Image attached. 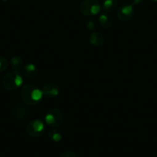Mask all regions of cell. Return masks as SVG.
Segmentation results:
<instances>
[{"instance_id":"4","label":"cell","mask_w":157,"mask_h":157,"mask_svg":"<svg viewBox=\"0 0 157 157\" xmlns=\"http://www.w3.org/2000/svg\"><path fill=\"white\" fill-rule=\"evenodd\" d=\"M102 6L98 0H83L79 6V11L83 15L93 17L101 12Z\"/></svg>"},{"instance_id":"20","label":"cell","mask_w":157,"mask_h":157,"mask_svg":"<svg viewBox=\"0 0 157 157\" xmlns=\"http://www.w3.org/2000/svg\"><path fill=\"white\" fill-rule=\"evenodd\" d=\"M2 1H3V2H6V1H8V0H2Z\"/></svg>"},{"instance_id":"15","label":"cell","mask_w":157,"mask_h":157,"mask_svg":"<svg viewBox=\"0 0 157 157\" xmlns=\"http://www.w3.org/2000/svg\"><path fill=\"white\" fill-rule=\"evenodd\" d=\"M98 23L99 22H97L96 20L94 19V18H90L86 21V26L89 30L94 31L95 29H96L97 26H98Z\"/></svg>"},{"instance_id":"11","label":"cell","mask_w":157,"mask_h":157,"mask_svg":"<svg viewBox=\"0 0 157 157\" xmlns=\"http://www.w3.org/2000/svg\"><path fill=\"white\" fill-rule=\"evenodd\" d=\"M98 22L104 29H109L113 25V18L107 12L101 14L98 18Z\"/></svg>"},{"instance_id":"6","label":"cell","mask_w":157,"mask_h":157,"mask_svg":"<svg viewBox=\"0 0 157 157\" xmlns=\"http://www.w3.org/2000/svg\"><path fill=\"white\" fill-rule=\"evenodd\" d=\"M10 113L14 119L22 121L27 119L29 113H30V110L28 108L27 105L18 102L12 106V108H11Z\"/></svg>"},{"instance_id":"17","label":"cell","mask_w":157,"mask_h":157,"mask_svg":"<svg viewBox=\"0 0 157 157\" xmlns=\"http://www.w3.org/2000/svg\"><path fill=\"white\" fill-rule=\"evenodd\" d=\"M59 157H77L76 154L72 151H65L61 153Z\"/></svg>"},{"instance_id":"10","label":"cell","mask_w":157,"mask_h":157,"mask_svg":"<svg viewBox=\"0 0 157 157\" xmlns=\"http://www.w3.org/2000/svg\"><path fill=\"white\" fill-rule=\"evenodd\" d=\"M89 41L91 44L95 47H101L104 44V37L98 32H92L89 37Z\"/></svg>"},{"instance_id":"1","label":"cell","mask_w":157,"mask_h":157,"mask_svg":"<svg viewBox=\"0 0 157 157\" xmlns=\"http://www.w3.org/2000/svg\"><path fill=\"white\" fill-rule=\"evenodd\" d=\"M20 94L23 103L29 107L38 104L43 98L41 89L33 84H28L23 86Z\"/></svg>"},{"instance_id":"2","label":"cell","mask_w":157,"mask_h":157,"mask_svg":"<svg viewBox=\"0 0 157 157\" xmlns=\"http://www.w3.org/2000/svg\"><path fill=\"white\" fill-rule=\"evenodd\" d=\"M22 75L18 71H12L6 74L2 78V84L3 87L9 91H15L22 85Z\"/></svg>"},{"instance_id":"9","label":"cell","mask_w":157,"mask_h":157,"mask_svg":"<svg viewBox=\"0 0 157 157\" xmlns=\"http://www.w3.org/2000/svg\"><path fill=\"white\" fill-rule=\"evenodd\" d=\"M38 67L32 63L25 64L21 69V74L27 78H33L38 75Z\"/></svg>"},{"instance_id":"3","label":"cell","mask_w":157,"mask_h":157,"mask_svg":"<svg viewBox=\"0 0 157 157\" xmlns=\"http://www.w3.org/2000/svg\"><path fill=\"white\" fill-rule=\"evenodd\" d=\"M64 121V114L60 109L54 107L46 112L45 115V122L51 128H55L61 125Z\"/></svg>"},{"instance_id":"12","label":"cell","mask_w":157,"mask_h":157,"mask_svg":"<svg viewBox=\"0 0 157 157\" xmlns=\"http://www.w3.org/2000/svg\"><path fill=\"white\" fill-rule=\"evenodd\" d=\"M119 1L118 0H103L102 8L105 12L111 13L118 9Z\"/></svg>"},{"instance_id":"8","label":"cell","mask_w":157,"mask_h":157,"mask_svg":"<svg viewBox=\"0 0 157 157\" xmlns=\"http://www.w3.org/2000/svg\"><path fill=\"white\" fill-rule=\"evenodd\" d=\"M59 87L55 83H47L42 88L43 97L47 98H56L59 94Z\"/></svg>"},{"instance_id":"18","label":"cell","mask_w":157,"mask_h":157,"mask_svg":"<svg viewBox=\"0 0 157 157\" xmlns=\"http://www.w3.org/2000/svg\"><path fill=\"white\" fill-rule=\"evenodd\" d=\"M142 2V0H132V6H138V5H140Z\"/></svg>"},{"instance_id":"14","label":"cell","mask_w":157,"mask_h":157,"mask_svg":"<svg viewBox=\"0 0 157 157\" xmlns=\"http://www.w3.org/2000/svg\"><path fill=\"white\" fill-rule=\"evenodd\" d=\"M11 67L13 69L14 71H18L21 70L22 67L24 66V62H23V59L19 56H14L12 57L10 61Z\"/></svg>"},{"instance_id":"7","label":"cell","mask_w":157,"mask_h":157,"mask_svg":"<svg viewBox=\"0 0 157 157\" xmlns=\"http://www.w3.org/2000/svg\"><path fill=\"white\" fill-rule=\"evenodd\" d=\"M135 14L134 6L132 4L124 3L117 9V17L122 21H128L132 19Z\"/></svg>"},{"instance_id":"16","label":"cell","mask_w":157,"mask_h":157,"mask_svg":"<svg viewBox=\"0 0 157 157\" xmlns=\"http://www.w3.org/2000/svg\"><path fill=\"white\" fill-rule=\"evenodd\" d=\"M8 60L4 56L0 55V73L5 71L8 67Z\"/></svg>"},{"instance_id":"5","label":"cell","mask_w":157,"mask_h":157,"mask_svg":"<svg viewBox=\"0 0 157 157\" xmlns=\"http://www.w3.org/2000/svg\"><path fill=\"white\" fill-rule=\"evenodd\" d=\"M26 131L31 137L38 138L42 136L46 131V126L40 120H32L26 126Z\"/></svg>"},{"instance_id":"13","label":"cell","mask_w":157,"mask_h":157,"mask_svg":"<svg viewBox=\"0 0 157 157\" xmlns=\"http://www.w3.org/2000/svg\"><path fill=\"white\" fill-rule=\"evenodd\" d=\"M48 137H49V140L52 141L53 143H58L59 142L62 137V134L61 130L58 129L52 128L48 133Z\"/></svg>"},{"instance_id":"19","label":"cell","mask_w":157,"mask_h":157,"mask_svg":"<svg viewBox=\"0 0 157 157\" xmlns=\"http://www.w3.org/2000/svg\"><path fill=\"white\" fill-rule=\"evenodd\" d=\"M152 2H157V0H151Z\"/></svg>"}]
</instances>
